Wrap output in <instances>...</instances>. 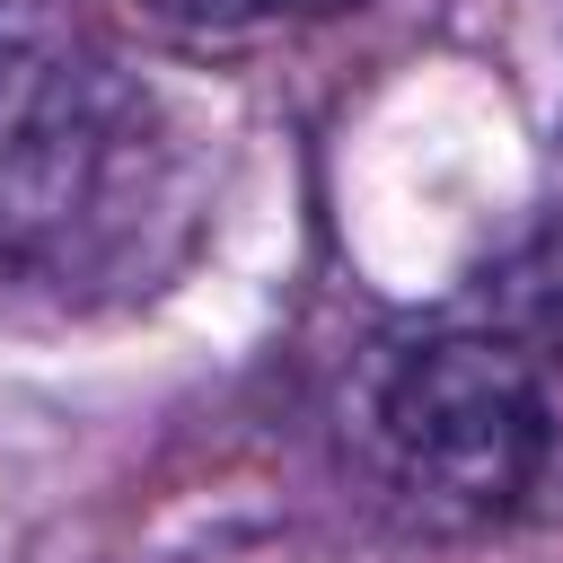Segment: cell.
I'll use <instances>...</instances> for the list:
<instances>
[{"label": "cell", "mask_w": 563, "mask_h": 563, "mask_svg": "<svg viewBox=\"0 0 563 563\" xmlns=\"http://www.w3.org/2000/svg\"><path fill=\"white\" fill-rule=\"evenodd\" d=\"M211 229V158L185 106L79 9L0 0V299L123 308Z\"/></svg>", "instance_id": "obj_1"}, {"label": "cell", "mask_w": 563, "mask_h": 563, "mask_svg": "<svg viewBox=\"0 0 563 563\" xmlns=\"http://www.w3.org/2000/svg\"><path fill=\"white\" fill-rule=\"evenodd\" d=\"M361 466L378 501L413 528L475 537L528 510L554 466V405L519 343L484 325H431L361 378L352 405Z\"/></svg>", "instance_id": "obj_2"}, {"label": "cell", "mask_w": 563, "mask_h": 563, "mask_svg": "<svg viewBox=\"0 0 563 563\" xmlns=\"http://www.w3.org/2000/svg\"><path fill=\"white\" fill-rule=\"evenodd\" d=\"M167 18H202V26H264V18H325V9H361V0H150Z\"/></svg>", "instance_id": "obj_3"}]
</instances>
